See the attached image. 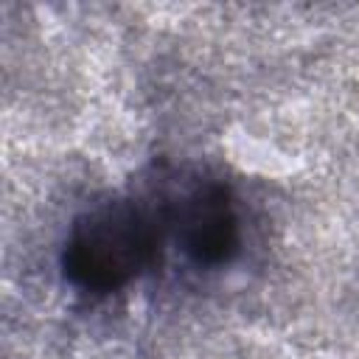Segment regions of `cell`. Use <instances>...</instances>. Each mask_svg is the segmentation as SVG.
Returning a JSON list of instances; mask_svg holds the SVG:
<instances>
[{
  "label": "cell",
  "mask_w": 359,
  "mask_h": 359,
  "mask_svg": "<svg viewBox=\"0 0 359 359\" xmlns=\"http://www.w3.org/2000/svg\"><path fill=\"white\" fill-rule=\"evenodd\" d=\"M165 247L199 272L230 266L244 244L241 210L230 185L202 171H171L149 191Z\"/></svg>",
  "instance_id": "7a4b0ae2"
},
{
  "label": "cell",
  "mask_w": 359,
  "mask_h": 359,
  "mask_svg": "<svg viewBox=\"0 0 359 359\" xmlns=\"http://www.w3.org/2000/svg\"><path fill=\"white\" fill-rule=\"evenodd\" d=\"M165 236L151 196H115L81 210L62 244L65 280L90 297L137 283L163 258Z\"/></svg>",
  "instance_id": "6da1fadb"
}]
</instances>
